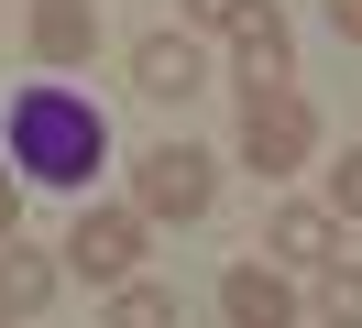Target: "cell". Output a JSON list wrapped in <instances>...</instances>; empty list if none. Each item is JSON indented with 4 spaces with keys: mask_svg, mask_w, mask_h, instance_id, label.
Segmentation results:
<instances>
[{
    "mask_svg": "<svg viewBox=\"0 0 362 328\" xmlns=\"http://www.w3.org/2000/svg\"><path fill=\"white\" fill-rule=\"evenodd\" d=\"M143 230H154L143 208H77V230H66V274H88V284H132Z\"/></svg>",
    "mask_w": 362,
    "mask_h": 328,
    "instance_id": "4",
    "label": "cell"
},
{
    "mask_svg": "<svg viewBox=\"0 0 362 328\" xmlns=\"http://www.w3.org/2000/svg\"><path fill=\"white\" fill-rule=\"evenodd\" d=\"M132 87H143V99H165V109H176V99H198V87H209L198 33H143V44H132Z\"/></svg>",
    "mask_w": 362,
    "mask_h": 328,
    "instance_id": "6",
    "label": "cell"
},
{
    "mask_svg": "<svg viewBox=\"0 0 362 328\" xmlns=\"http://www.w3.org/2000/svg\"><path fill=\"white\" fill-rule=\"evenodd\" d=\"M230 77H242V99H274V87L296 77V33L274 0H252L242 22H230Z\"/></svg>",
    "mask_w": 362,
    "mask_h": 328,
    "instance_id": "5",
    "label": "cell"
},
{
    "mask_svg": "<svg viewBox=\"0 0 362 328\" xmlns=\"http://www.w3.org/2000/svg\"><path fill=\"white\" fill-rule=\"evenodd\" d=\"M329 219H362V142L329 164Z\"/></svg>",
    "mask_w": 362,
    "mask_h": 328,
    "instance_id": "13",
    "label": "cell"
},
{
    "mask_svg": "<svg viewBox=\"0 0 362 328\" xmlns=\"http://www.w3.org/2000/svg\"><path fill=\"white\" fill-rule=\"evenodd\" d=\"M0 153H11L23 186L88 197V175L110 164V109H99L88 87H66V77H33V87H11V109H0Z\"/></svg>",
    "mask_w": 362,
    "mask_h": 328,
    "instance_id": "1",
    "label": "cell"
},
{
    "mask_svg": "<svg viewBox=\"0 0 362 328\" xmlns=\"http://www.w3.org/2000/svg\"><path fill=\"white\" fill-rule=\"evenodd\" d=\"M318 328H362V262H318Z\"/></svg>",
    "mask_w": 362,
    "mask_h": 328,
    "instance_id": "12",
    "label": "cell"
},
{
    "mask_svg": "<svg viewBox=\"0 0 362 328\" xmlns=\"http://www.w3.org/2000/svg\"><path fill=\"white\" fill-rule=\"evenodd\" d=\"M264 252L296 262V274H318V262H340V219L329 208H274L264 219Z\"/></svg>",
    "mask_w": 362,
    "mask_h": 328,
    "instance_id": "9",
    "label": "cell"
},
{
    "mask_svg": "<svg viewBox=\"0 0 362 328\" xmlns=\"http://www.w3.org/2000/svg\"><path fill=\"white\" fill-rule=\"evenodd\" d=\"M0 328H11V306H0Z\"/></svg>",
    "mask_w": 362,
    "mask_h": 328,
    "instance_id": "17",
    "label": "cell"
},
{
    "mask_svg": "<svg viewBox=\"0 0 362 328\" xmlns=\"http://www.w3.org/2000/svg\"><path fill=\"white\" fill-rule=\"evenodd\" d=\"M308 153H318V109L296 99V87H274V99H242V164L264 175V186H274V175H296Z\"/></svg>",
    "mask_w": 362,
    "mask_h": 328,
    "instance_id": "3",
    "label": "cell"
},
{
    "mask_svg": "<svg viewBox=\"0 0 362 328\" xmlns=\"http://www.w3.org/2000/svg\"><path fill=\"white\" fill-rule=\"evenodd\" d=\"M220 317L230 328H296V284L274 262H230L220 274Z\"/></svg>",
    "mask_w": 362,
    "mask_h": 328,
    "instance_id": "8",
    "label": "cell"
},
{
    "mask_svg": "<svg viewBox=\"0 0 362 328\" xmlns=\"http://www.w3.org/2000/svg\"><path fill=\"white\" fill-rule=\"evenodd\" d=\"M99 328H187V306H176V284H110V306H99Z\"/></svg>",
    "mask_w": 362,
    "mask_h": 328,
    "instance_id": "11",
    "label": "cell"
},
{
    "mask_svg": "<svg viewBox=\"0 0 362 328\" xmlns=\"http://www.w3.org/2000/svg\"><path fill=\"white\" fill-rule=\"evenodd\" d=\"M11 230H23V175L0 164V241H11Z\"/></svg>",
    "mask_w": 362,
    "mask_h": 328,
    "instance_id": "15",
    "label": "cell"
},
{
    "mask_svg": "<svg viewBox=\"0 0 362 328\" xmlns=\"http://www.w3.org/2000/svg\"><path fill=\"white\" fill-rule=\"evenodd\" d=\"M209 197H220V153H198V142H154L132 164V208L143 219H209Z\"/></svg>",
    "mask_w": 362,
    "mask_h": 328,
    "instance_id": "2",
    "label": "cell"
},
{
    "mask_svg": "<svg viewBox=\"0 0 362 328\" xmlns=\"http://www.w3.org/2000/svg\"><path fill=\"white\" fill-rule=\"evenodd\" d=\"M23 44H33V66H88L99 55V0H33Z\"/></svg>",
    "mask_w": 362,
    "mask_h": 328,
    "instance_id": "7",
    "label": "cell"
},
{
    "mask_svg": "<svg viewBox=\"0 0 362 328\" xmlns=\"http://www.w3.org/2000/svg\"><path fill=\"white\" fill-rule=\"evenodd\" d=\"M242 11H252V0H187V22H198V33H230Z\"/></svg>",
    "mask_w": 362,
    "mask_h": 328,
    "instance_id": "14",
    "label": "cell"
},
{
    "mask_svg": "<svg viewBox=\"0 0 362 328\" xmlns=\"http://www.w3.org/2000/svg\"><path fill=\"white\" fill-rule=\"evenodd\" d=\"M318 11H329V33H340V44H362V0H318Z\"/></svg>",
    "mask_w": 362,
    "mask_h": 328,
    "instance_id": "16",
    "label": "cell"
},
{
    "mask_svg": "<svg viewBox=\"0 0 362 328\" xmlns=\"http://www.w3.org/2000/svg\"><path fill=\"white\" fill-rule=\"evenodd\" d=\"M55 284H66V252H33V241H0V306H11V317L55 306Z\"/></svg>",
    "mask_w": 362,
    "mask_h": 328,
    "instance_id": "10",
    "label": "cell"
}]
</instances>
